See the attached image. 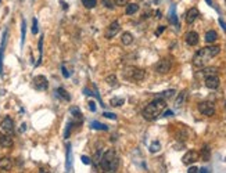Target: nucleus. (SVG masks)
Wrapping results in <instances>:
<instances>
[{"instance_id": "nucleus-9", "label": "nucleus", "mask_w": 226, "mask_h": 173, "mask_svg": "<svg viewBox=\"0 0 226 173\" xmlns=\"http://www.w3.org/2000/svg\"><path fill=\"white\" fill-rule=\"evenodd\" d=\"M119 31H121V25H119V22L118 21L111 22V25H110V27L107 28V31H105V37H107V39H112Z\"/></svg>"}, {"instance_id": "nucleus-52", "label": "nucleus", "mask_w": 226, "mask_h": 173, "mask_svg": "<svg viewBox=\"0 0 226 173\" xmlns=\"http://www.w3.org/2000/svg\"><path fill=\"white\" fill-rule=\"evenodd\" d=\"M0 2H2V0H0Z\"/></svg>"}, {"instance_id": "nucleus-17", "label": "nucleus", "mask_w": 226, "mask_h": 173, "mask_svg": "<svg viewBox=\"0 0 226 173\" xmlns=\"http://www.w3.org/2000/svg\"><path fill=\"white\" fill-rule=\"evenodd\" d=\"M186 97H187V90H182L177 94V97H176V100H175V107L176 108H180L183 104H185V101H186Z\"/></svg>"}, {"instance_id": "nucleus-13", "label": "nucleus", "mask_w": 226, "mask_h": 173, "mask_svg": "<svg viewBox=\"0 0 226 173\" xmlns=\"http://www.w3.org/2000/svg\"><path fill=\"white\" fill-rule=\"evenodd\" d=\"M198 15H200L198 10H197L196 7H192L189 11H187V14H186V22H187V24H193V22L198 18Z\"/></svg>"}, {"instance_id": "nucleus-2", "label": "nucleus", "mask_w": 226, "mask_h": 173, "mask_svg": "<svg viewBox=\"0 0 226 173\" xmlns=\"http://www.w3.org/2000/svg\"><path fill=\"white\" fill-rule=\"evenodd\" d=\"M219 51H221V47L219 46H207L200 49L193 57V64L194 67H204L207 65V62L209 61L211 58H214L215 56H218Z\"/></svg>"}, {"instance_id": "nucleus-49", "label": "nucleus", "mask_w": 226, "mask_h": 173, "mask_svg": "<svg viewBox=\"0 0 226 173\" xmlns=\"http://www.w3.org/2000/svg\"><path fill=\"white\" fill-rule=\"evenodd\" d=\"M61 6H63V8H64V10H67V8H68V6H67V3H64V2H61Z\"/></svg>"}, {"instance_id": "nucleus-22", "label": "nucleus", "mask_w": 226, "mask_h": 173, "mask_svg": "<svg viewBox=\"0 0 226 173\" xmlns=\"http://www.w3.org/2000/svg\"><path fill=\"white\" fill-rule=\"evenodd\" d=\"M56 93H57V96H59L60 98H63L64 101H71V96L68 94V91H67L65 89L59 87V89L56 90Z\"/></svg>"}, {"instance_id": "nucleus-29", "label": "nucleus", "mask_w": 226, "mask_h": 173, "mask_svg": "<svg viewBox=\"0 0 226 173\" xmlns=\"http://www.w3.org/2000/svg\"><path fill=\"white\" fill-rule=\"evenodd\" d=\"M105 82H108V85L111 86V87H115V86H118V82H117V76L115 75H110L105 78Z\"/></svg>"}, {"instance_id": "nucleus-44", "label": "nucleus", "mask_w": 226, "mask_h": 173, "mask_svg": "<svg viewBox=\"0 0 226 173\" xmlns=\"http://www.w3.org/2000/svg\"><path fill=\"white\" fill-rule=\"evenodd\" d=\"M189 173H197L198 172V168H196V166H192V168H189Z\"/></svg>"}, {"instance_id": "nucleus-42", "label": "nucleus", "mask_w": 226, "mask_h": 173, "mask_svg": "<svg viewBox=\"0 0 226 173\" xmlns=\"http://www.w3.org/2000/svg\"><path fill=\"white\" fill-rule=\"evenodd\" d=\"M165 28L167 27H164V25H160V27H158V29H157V32H156V36H160V35L165 31Z\"/></svg>"}, {"instance_id": "nucleus-28", "label": "nucleus", "mask_w": 226, "mask_h": 173, "mask_svg": "<svg viewBox=\"0 0 226 173\" xmlns=\"http://www.w3.org/2000/svg\"><path fill=\"white\" fill-rule=\"evenodd\" d=\"M216 73H218V69H216L215 67H208V68L201 71V75H204L205 78L207 76H211V75H216Z\"/></svg>"}, {"instance_id": "nucleus-32", "label": "nucleus", "mask_w": 226, "mask_h": 173, "mask_svg": "<svg viewBox=\"0 0 226 173\" xmlns=\"http://www.w3.org/2000/svg\"><path fill=\"white\" fill-rule=\"evenodd\" d=\"M173 94H175V90H172V89H171V90H165V91L160 93V94H158V97H162V98H171Z\"/></svg>"}, {"instance_id": "nucleus-33", "label": "nucleus", "mask_w": 226, "mask_h": 173, "mask_svg": "<svg viewBox=\"0 0 226 173\" xmlns=\"http://www.w3.org/2000/svg\"><path fill=\"white\" fill-rule=\"evenodd\" d=\"M201 158H203V161H208L209 159V148L208 147H203V150H201Z\"/></svg>"}, {"instance_id": "nucleus-51", "label": "nucleus", "mask_w": 226, "mask_h": 173, "mask_svg": "<svg viewBox=\"0 0 226 173\" xmlns=\"http://www.w3.org/2000/svg\"><path fill=\"white\" fill-rule=\"evenodd\" d=\"M157 18H161V11H157Z\"/></svg>"}, {"instance_id": "nucleus-7", "label": "nucleus", "mask_w": 226, "mask_h": 173, "mask_svg": "<svg viewBox=\"0 0 226 173\" xmlns=\"http://www.w3.org/2000/svg\"><path fill=\"white\" fill-rule=\"evenodd\" d=\"M33 86L36 90H46L49 87V82L43 75H38L33 78Z\"/></svg>"}, {"instance_id": "nucleus-5", "label": "nucleus", "mask_w": 226, "mask_h": 173, "mask_svg": "<svg viewBox=\"0 0 226 173\" xmlns=\"http://www.w3.org/2000/svg\"><path fill=\"white\" fill-rule=\"evenodd\" d=\"M198 111L205 116H212L215 114V105L211 101H201L198 104Z\"/></svg>"}, {"instance_id": "nucleus-24", "label": "nucleus", "mask_w": 226, "mask_h": 173, "mask_svg": "<svg viewBox=\"0 0 226 173\" xmlns=\"http://www.w3.org/2000/svg\"><path fill=\"white\" fill-rule=\"evenodd\" d=\"M90 127H92V129H96V130H103V132H107L108 130L107 125L100 123V122H97V121H93V122L90 123Z\"/></svg>"}, {"instance_id": "nucleus-10", "label": "nucleus", "mask_w": 226, "mask_h": 173, "mask_svg": "<svg viewBox=\"0 0 226 173\" xmlns=\"http://www.w3.org/2000/svg\"><path fill=\"white\" fill-rule=\"evenodd\" d=\"M198 158H200V154L198 152L189 151V152H186L185 155H183L182 162L185 163V165H192V163H194L196 161H198Z\"/></svg>"}, {"instance_id": "nucleus-30", "label": "nucleus", "mask_w": 226, "mask_h": 173, "mask_svg": "<svg viewBox=\"0 0 226 173\" xmlns=\"http://www.w3.org/2000/svg\"><path fill=\"white\" fill-rule=\"evenodd\" d=\"M82 4L86 8H95L97 4V0H82Z\"/></svg>"}, {"instance_id": "nucleus-35", "label": "nucleus", "mask_w": 226, "mask_h": 173, "mask_svg": "<svg viewBox=\"0 0 226 173\" xmlns=\"http://www.w3.org/2000/svg\"><path fill=\"white\" fill-rule=\"evenodd\" d=\"M71 129H72V122H68L65 126V130H64V139H68L71 134Z\"/></svg>"}, {"instance_id": "nucleus-36", "label": "nucleus", "mask_w": 226, "mask_h": 173, "mask_svg": "<svg viewBox=\"0 0 226 173\" xmlns=\"http://www.w3.org/2000/svg\"><path fill=\"white\" fill-rule=\"evenodd\" d=\"M38 32H39V28H38V20L36 18H33V20H32V33L38 35Z\"/></svg>"}, {"instance_id": "nucleus-4", "label": "nucleus", "mask_w": 226, "mask_h": 173, "mask_svg": "<svg viewBox=\"0 0 226 173\" xmlns=\"http://www.w3.org/2000/svg\"><path fill=\"white\" fill-rule=\"evenodd\" d=\"M122 75H124L125 79L128 81H136V82H140L144 79L146 76V72L140 68H136V67H126V68L122 71Z\"/></svg>"}, {"instance_id": "nucleus-38", "label": "nucleus", "mask_w": 226, "mask_h": 173, "mask_svg": "<svg viewBox=\"0 0 226 173\" xmlns=\"http://www.w3.org/2000/svg\"><path fill=\"white\" fill-rule=\"evenodd\" d=\"M101 3L104 7H108V8H111V10L114 8V4L111 3V0H101Z\"/></svg>"}, {"instance_id": "nucleus-8", "label": "nucleus", "mask_w": 226, "mask_h": 173, "mask_svg": "<svg viewBox=\"0 0 226 173\" xmlns=\"http://www.w3.org/2000/svg\"><path fill=\"white\" fill-rule=\"evenodd\" d=\"M0 126H2V129H3V132L4 133H7V134L14 133V122H13V119L10 116H6L4 119L2 121Z\"/></svg>"}, {"instance_id": "nucleus-34", "label": "nucleus", "mask_w": 226, "mask_h": 173, "mask_svg": "<svg viewBox=\"0 0 226 173\" xmlns=\"http://www.w3.org/2000/svg\"><path fill=\"white\" fill-rule=\"evenodd\" d=\"M125 102L124 98H111V101H110V104L112 105V107H121L122 104Z\"/></svg>"}, {"instance_id": "nucleus-12", "label": "nucleus", "mask_w": 226, "mask_h": 173, "mask_svg": "<svg viewBox=\"0 0 226 173\" xmlns=\"http://www.w3.org/2000/svg\"><path fill=\"white\" fill-rule=\"evenodd\" d=\"M219 78L216 75H211V76H207L205 78V86L211 90H215V89L219 87Z\"/></svg>"}, {"instance_id": "nucleus-14", "label": "nucleus", "mask_w": 226, "mask_h": 173, "mask_svg": "<svg viewBox=\"0 0 226 173\" xmlns=\"http://www.w3.org/2000/svg\"><path fill=\"white\" fill-rule=\"evenodd\" d=\"M186 43L189 44V46H196V44L198 43V33L194 31L189 32V33L186 35Z\"/></svg>"}, {"instance_id": "nucleus-23", "label": "nucleus", "mask_w": 226, "mask_h": 173, "mask_svg": "<svg viewBox=\"0 0 226 173\" xmlns=\"http://www.w3.org/2000/svg\"><path fill=\"white\" fill-rule=\"evenodd\" d=\"M137 11H139V4H136V3H128L126 4L125 12H126L128 15H133L135 12H137Z\"/></svg>"}, {"instance_id": "nucleus-27", "label": "nucleus", "mask_w": 226, "mask_h": 173, "mask_svg": "<svg viewBox=\"0 0 226 173\" xmlns=\"http://www.w3.org/2000/svg\"><path fill=\"white\" fill-rule=\"evenodd\" d=\"M25 36H27V21H21V46H24L25 43Z\"/></svg>"}, {"instance_id": "nucleus-21", "label": "nucleus", "mask_w": 226, "mask_h": 173, "mask_svg": "<svg viewBox=\"0 0 226 173\" xmlns=\"http://www.w3.org/2000/svg\"><path fill=\"white\" fill-rule=\"evenodd\" d=\"M13 166V162L10 158H2L0 159V169H3V171H10Z\"/></svg>"}, {"instance_id": "nucleus-20", "label": "nucleus", "mask_w": 226, "mask_h": 173, "mask_svg": "<svg viewBox=\"0 0 226 173\" xmlns=\"http://www.w3.org/2000/svg\"><path fill=\"white\" fill-rule=\"evenodd\" d=\"M121 40L125 46H129V44H132V42H133V35H132L131 32H124L121 36Z\"/></svg>"}, {"instance_id": "nucleus-19", "label": "nucleus", "mask_w": 226, "mask_h": 173, "mask_svg": "<svg viewBox=\"0 0 226 173\" xmlns=\"http://www.w3.org/2000/svg\"><path fill=\"white\" fill-rule=\"evenodd\" d=\"M0 146L2 147H11L13 146L11 137L7 136V134H0Z\"/></svg>"}, {"instance_id": "nucleus-48", "label": "nucleus", "mask_w": 226, "mask_h": 173, "mask_svg": "<svg viewBox=\"0 0 226 173\" xmlns=\"http://www.w3.org/2000/svg\"><path fill=\"white\" fill-rule=\"evenodd\" d=\"M198 172H201V173H207V172H208V169H207V168H201V169H198Z\"/></svg>"}, {"instance_id": "nucleus-43", "label": "nucleus", "mask_w": 226, "mask_h": 173, "mask_svg": "<svg viewBox=\"0 0 226 173\" xmlns=\"http://www.w3.org/2000/svg\"><path fill=\"white\" fill-rule=\"evenodd\" d=\"M61 73H63L64 78H69V72L65 69V67H61Z\"/></svg>"}, {"instance_id": "nucleus-6", "label": "nucleus", "mask_w": 226, "mask_h": 173, "mask_svg": "<svg viewBox=\"0 0 226 173\" xmlns=\"http://www.w3.org/2000/svg\"><path fill=\"white\" fill-rule=\"evenodd\" d=\"M171 67H172V62H171L169 58H162L157 62L156 65V71L158 73H168L171 71Z\"/></svg>"}, {"instance_id": "nucleus-50", "label": "nucleus", "mask_w": 226, "mask_h": 173, "mask_svg": "<svg viewBox=\"0 0 226 173\" xmlns=\"http://www.w3.org/2000/svg\"><path fill=\"white\" fill-rule=\"evenodd\" d=\"M25 129H27V125H25V123H22V125H21V132H24Z\"/></svg>"}, {"instance_id": "nucleus-47", "label": "nucleus", "mask_w": 226, "mask_h": 173, "mask_svg": "<svg viewBox=\"0 0 226 173\" xmlns=\"http://www.w3.org/2000/svg\"><path fill=\"white\" fill-rule=\"evenodd\" d=\"M207 2V4L208 6H211V7H215V4H214V2H212V0H205Z\"/></svg>"}, {"instance_id": "nucleus-15", "label": "nucleus", "mask_w": 226, "mask_h": 173, "mask_svg": "<svg viewBox=\"0 0 226 173\" xmlns=\"http://www.w3.org/2000/svg\"><path fill=\"white\" fill-rule=\"evenodd\" d=\"M72 148H71V144H67V162H65V169L67 172H71L72 169Z\"/></svg>"}, {"instance_id": "nucleus-3", "label": "nucleus", "mask_w": 226, "mask_h": 173, "mask_svg": "<svg viewBox=\"0 0 226 173\" xmlns=\"http://www.w3.org/2000/svg\"><path fill=\"white\" fill-rule=\"evenodd\" d=\"M100 168L105 172H117L118 165H119V158L118 154L114 148L107 150L100 158Z\"/></svg>"}, {"instance_id": "nucleus-18", "label": "nucleus", "mask_w": 226, "mask_h": 173, "mask_svg": "<svg viewBox=\"0 0 226 173\" xmlns=\"http://www.w3.org/2000/svg\"><path fill=\"white\" fill-rule=\"evenodd\" d=\"M69 112L72 114V118H74V122H82V119H83V116H82V112H80V110L78 107H71V110H69Z\"/></svg>"}, {"instance_id": "nucleus-31", "label": "nucleus", "mask_w": 226, "mask_h": 173, "mask_svg": "<svg viewBox=\"0 0 226 173\" xmlns=\"http://www.w3.org/2000/svg\"><path fill=\"white\" fill-rule=\"evenodd\" d=\"M160 148H161L160 141H153V143L150 144V148H148V150H150V152H153V154H154V152H158V151H160Z\"/></svg>"}, {"instance_id": "nucleus-40", "label": "nucleus", "mask_w": 226, "mask_h": 173, "mask_svg": "<svg viewBox=\"0 0 226 173\" xmlns=\"http://www.w3.org/2000/svg\"><path fill=\"white\" fill-rule=\"evenodd\" d=\"M129 3V0H115V4L119 6V7H122V6H126Z\"/></svg>"}, {"instance_id": "nucleus-11", "label": "nucleus", "mask_w": 226, "mask_h": 173, "mask_svg": "<svg viewBox=\"0 0 226 173\" xmlns=\"http://www.w3.org/2000/svg\"><path fill=\"white\" fill-rule=\"evenodd\" d=\"M6 43H7V29L3 32L2 43H0V75H3V56H4Z\"/></svg>"}, {"instance_id": "nucleus-41", "label": "nucleus", "mask_w": 226, "mask_h": 173, "mask_svg": "<svg viewBox=\"0 0 226 173\" xmlns=\"http://www.w3.org/2000/svg\"><path fill=\"white\" fill-rule=\"evenodd\" d=\"M80 159H82V163H85V165H90V162H92L89 156H86V155H82V158Z\"/></svg>"}, {"instance_id": "nucleus-25", "label": "nucleus", "mask_w": 226, "mask_h": 173, "mask_svg": "<svg viewBox=\"0 0 226 173\" xmlns=\"http://www.w3.org/2000/svg\"><path fill=\"white\" fill-rule=\"evenodd\" d=\"M218 39V33L215 31H208L205 33V42L207 43H214V42Z\"/></svg>"}, {"instance_id": "nucleus-46", "label": "nucleus", "mask_w": 226, "mask_h": 173, "mask_svg": "<svg viewBox=\"0 0 226 173\" xmlns=\"http://www.w3.org/2000/svg\"><path fill=\"white\" fill-rule=\"evenodd\" d=\"M219 24H221V25H222V28H223V29L226 31V22H223V20H222V18L219 20Z\"/></svg>"}, {"instance_id": "nucleus-16", "label": "nucleus", "mask_w": 226, "mask_h": 173, "mask_svg": "<svg viewBox=\"0 0 226 173\" xmlns=\"http://www.w3.org/2000/svg\"><path fill=\"white\" fill-rule=\"evenodd\" d=\"M169 21L171 24H173L175 27H179V21H177V15H176V6L172 4L169 8Z\"/></svg>"}, {"instance_id": "nucleus-1", "label": "nucleus", "mask_w": 226, "mask_h": 173, "mask_svg": "<svg viewBox=\"0 0 226 173\" xmlns=\"http://www.w3.org/2000/svg\"><path fill=\"white\" fill-rule=\"evenodd\" d=\"M165 108H167L165 98L157 97V98H154L150 104L146 105V108L143 110V118L146 121H156L157 118L162 114V111L165 110Z\"/></svg>"}, {"instance_id": "nucleus-39", "label": "nucleus", "mask_w": 226, "mask_h": 173, "mask_svg": "<svg viewBox=\"0 0 226 173\" xmlns=\"http://www.w3.org/2000/svg\"><path fill=\"white\" fill-rule=\"evenodd\" d=\"M88 104H89V110L92 111V112H96V110H97V107H96V102H95V101H89Z\"/></svg>"}, {"instance_id": "nucleus-37", "label": "nucleus", "mask_w": 226, "mask_h": 173, "mask_svg": "<svg viewBox=\"0 0 226 173\" xmlns=\"http://www.w3.org/2000/svg\"><path fill=\"white\" fill-rule=\"evenodd\" d=\"M103 116H104V118H108V119H112V121H117V115L112 114V112H107V111H105L104 114H103Z\"/></svg>"}, {"instance_id": "nucleus-45", "label": "nucleus", "mask_w": 226, "mask_h": 173, "mask_svg": "<svg viewBox=\"0 0 226 173\" xmlns=\"http://www.w3.org/2000/svg\"><path fill=\"white\" fill-rule=\"evenodd\" d=\"M172 115H173V112H172V111H169V110L164 112V116H172Z\"/></svg>"}, {"instance_id": "nucleus-26", "label": "nucleus", "mask_w": 226, "mask_h": 173, "mask_svg": "<svg viewBox=\"0 0 226 173\" xmlns=\"http://www.w3.org/2000/svg\"><path fill=\"white\" fill-rule=\"evenodd\" d=\"M38 50H39V60H38V62L35 64V67L40 65V62H42V57H43V35L40 36L39 43H38Z\"/></svg>"}]
</instances>
